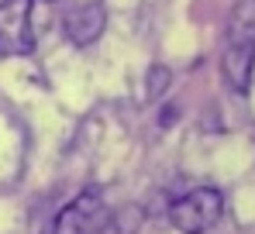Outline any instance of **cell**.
<instances>
[{
  "mask_svg": "<svg viewBox=\"0 0 255 234\" xmlns=\"http://www.w3.org/2000/svg\"><path fill=\"white\" fill-rule=\"evenodd\" d=\"M221 69H224V83L235 93H249L255 69V0H238L231 10Z\"/></svg>",
  "mask_w": 255,
  "mask_h": 234,
  "instance_id": "obj_1",
  "label": "cell"
},
{
  "mask_svg": "<svg viewBox=\"0 0 255 234\" xmlns=\"http://www.w3.org/2000/svg\"><path fill=\"white\" fill-rule=\"evenodd\" d=\"M224 214V196L214 186H197L169 207V221L179 234H207Z\"/></svg>",
  "mask_w": 255,
  "mask_h": 234,
  "instance_id": "obj_2",
  "label": "cell"
},
{
  "mask_svg": "<svg viewBox=\"0 0 255 234\" xmlns=\"http://www.w3.org/2000/svg\"><path fill=\"white\" fill-rule=\"evenodd\" d=\"M35 52V24L31 0H0V55H31Z\"/></svg>",
  "mask_w": 255,
  "mask_h": 234,
  "instance_id": "obj_3",
  "label": "cell"
},
{
  "mask_svg": "<svg viewBox=\"0 0 255 234\" xmlns=\"http://www.w3.org/2000/svg\"><path fill=\"white\" fill-rule=\"evenodd\" d=\"M107 224V207L97 193H80L66 203L52 224V234H97Z\"/></svg>",
  "mask_w": 255,
  "mask_h": 234,
  "instance_id": "obj_4",
  "label": "cell"
},
{
  "mask_svg": "<svg viewBox=\"0 0 255 234\" xmlns=\"http://www.w3.org/2000/svg\"><path fill=\"white\" fill-rule=\"evenodd\" d=\"M104 28H107V10H104L100 0H86L80 7H73L66 14V21H62L66 38L73 41V45H80V48L93 45V41L104 35Z\"/></svg>",
  "mask_w": 255,
  "mask_h": 234,
  "instance_id": "obj_5",
  "label": "cell"
},
{
  "mask_svg": "<svg viewBox=\"0 0 255 234\" xmlns=\"http://www.w3.org/2000/svg\"><path fill=\"white\" fill-rule=\"evenodd\" d=\"M166 83H169V73H166V66H152V76H148V97H162Z\"/></svg>",
  "mask_w": 255,
  "mask_h": 234,
  "instance_id": "obj_6",
  "label": "cell"
},
{
  "mask_svg": "<svg viewBox=\"0 0 255 234\" xmlns=\"http://www.w3.org/2000/svg\"><path fill=\"white\" fill-rule=\"evenodd\" d=\"M45 3H55V0H45Z\"/></svg>",
  "mask_w": 255,
  "mask_h": 234,
  "instance_id": "obj_7",
  "label": "cell"
}]
</instances>
